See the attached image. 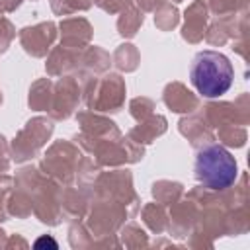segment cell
I'll use <instances>...</instances> for the list:
<instances>
[{
	"label": "cell",
	"instance_id": "6da1fadb",
	"mask_svg": "<svg viewBox=\"0 0 250 250\" xmlns=\"http://www.w3.org/2000/svg\"><path fill=\"white\" fill-rule=\"evenodd\" d=\"M234 70L230 61L219 51L195 53L189 66V80L193 88L205 98H219L232 86Z\"/></svg>",
	"mask_w": 250,
	"mask_h": 250
},
{
	"label": "cell",
	"instance_id": "7a4b0ae2",
	"mask_svg": "<svg viewBox=\"0 0 250 250\" xmlns=\"http://www.w3.org/2000/svg\"><path fill=\"white\" fill-rule=\"evenodd\" d=\"M195 178L209 189H225L234 184L238 166L234 156L221 145H207L195 156Z\"/></svg>",
	"mask_w": 250,
	"mask_h": 250
},
{
	"label": "cell",
	"instance_id": "3957f363",
	"mask_svg": "<svg viewBox=\"0 0 250 250\" xmlns=\"http://www.w3.org/2000/svg\"><path fill=\"white\" fill-rule=\"evenodd\" d=\"M43 246H51V248H57V242L49 236H41L35 240V248H43Z\"/></svg>",
	"mask_w": 250,
	"mask_h": 250
}]
</instances>
